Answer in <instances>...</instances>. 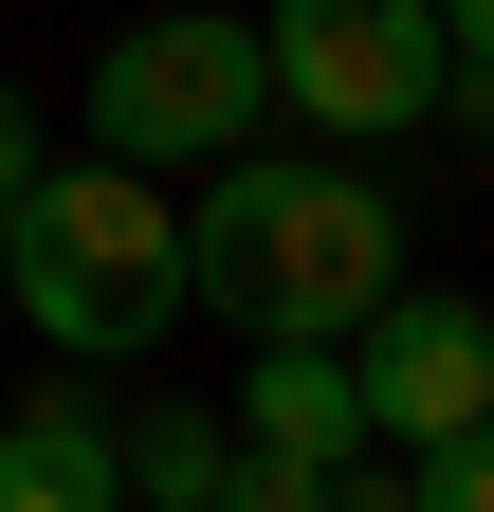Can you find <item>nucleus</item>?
I'll list each match as a JSON object with an SVG mask.
<instances>
[{"mask_svg":"<svg viewBox=\"0 0 494 512\" xmlns=\"http://www.w3.org/2000/svg\"><path fill=\"white\" fill-rule=\"evenodd\" d=\"M183 293L220 311L238 348H330L403 293V202L366 165H257L238 147L202 202H183Z\"/></svg>","mask_w":494,"mask_h":512,"instance_id":"obj_1","label":"nucleus"},{"mask_svg":"<svg viewBox=\"0 0 494 512\" xmlns=\"http://www.w3.org/2000/svg\"><path fill=\"white\" fill-rule=\"evenodd\" d=\"M0 293L37 311V348H74V366H110V348H165L183 311V202L147 165H55V183H19V220H0Z\"/></svg>","mask_w":494,"mask_h":512,"instance_id":"obj_2","label":"nucleus"},{"mask_svg":"<svg viewBox=\"0 0 494 512\" xmlns=\"http://www.w3.org/2000/svg\"><path fill=\"white\" fill-rule=\"evenodd\" d=\"M257 55H275V110L312 147H403L458 92V19L440 0H257Z\"/></svg>","mask_w":494,"mask_h":512,"instance_id":"obj_3","label":"nucleus"},{"mask_svg":"<svg viewBox=\"0 0 494 512\" xmlns=\"http://www.w3.org/2000/svg\"><path fill=\"white\" fill-rule=\"evenodd\" d=\"M275 110V55L257 19H129L92 55V147L110 165H238Z\"/></svg>","mask_w":494,"mask_h":512,"instance_id":"obj_4","label":"nucleus"},{"mask_svg":"<svg viewBox=\"0 0 494 512\" xmlns=\"http://www.w3.org/2000/svg\"><path fill=\"white\" fill-rule=\"evenodd\" d=\"M348 384H366V439L421 458V439H458V421L494 403V311H476V293H385V311L348 330Z\"/></svg>","mask_w":494,"mask_h":512,"instance_id":"obj_5","label":"nucleus"},{"mask_svg":"<svg viewBox=\"0 0 494 512\" xmlns=\"http://www.w3.org/2000/svg\"><path fill=\"white\" fill-rule=\"evenodd\" d=\"M0 512H129V421L19 403V421H0Z\"/></svg>","mask_w":494,"mask_h":512,"instance_id":"obj_6","label":"nucleus"},{"mask_svg":"<svg viewBox=\"0 0 494 512\" xmlns=\"http://www.w3.org/2000/svg\"><path fill=\"white\" fill-rule=\"evenodd\" d=\"M238 439H275V458H366V384H348V330L330 348H257V384H238Z\"/></svg>","mask_w":494,"mask_h":512,"instance_id":"obj_7","label":"nucleus"},{"mask_svg":"<svg viewBox=\"0 0 494 512\" xmlns=\"http://www.w3.org/2000/svg\"><path fill=\"white\" fill-rule=\"evenodd\" d=\"M220 476H238V421H202V403H147V421H129V494L220 512Z\"/></svg>","mask_w":494,"mask_h":512,"instance_id":"obj_8","label":"nucleus"},{"mask_svg":"<svg viewBox=\"0 0 494 512\" xmlns=\"http://www.w3.org/2000/svg\"><path fill=\"white\" fill-rule=\"evenodd\" d=\"M403 512H494V403H476L458 439H421V458H403Z\"/></svg>","mask_w":494,"mask_h":512,"instance_id":"obj_9","label":"nucleus"},{"mask_svg":"<svg viewBox=\"0 0 494 512\" xmlns=\"http://www.w3.org/2000/svg\"><path fill=\"white\" fill-rule=\"evenodd\" d=\"M220 512H330V458H275V439H238V476H220Z\"/></svg>","mask_w":494,"mask_h":512,"instance_id":"obj_10","label":"nucleus"},{"mask_svg":"<svg viewBox=\"0 0 494 512\" xmlns=\"http://www.w3.org/2000/svg\"><path fill=\"white\" fill-rule=\"evenodd\" d=\"M458 128H476V147H494V55H458V92H440Z\"/></svg>","mask_w":494,"mask_h":512,"instance_id":"obj_11","label":"nucleus"},{"mask_svg":"<svg viewBox=\"0 0 494 512\" xmlns=\"http://www.w3.org/2000/svg\"><path fill=\"white\" fill-rule=\"evenodd\" d=\"M330 512H403V476H330Z\"/></svg>","mask_w":494,"mask_h":512,"instance_id":"obj_12","label":"nucleus"},{"mask_svg":"<svg viewBox=\"0 0 494 512\" xmlns=\"http://www.w3.org/2000/svg\"><path fill=\"white\" fill-rule=\"evenodd\" d=\"M440 19H458V55H494V0H440Z\"/></svg>","mask_w":494,"mask_h":512,"instance_id":"obj_13","label":"nucleus"},{"mask_svg":"<svg viewBox=\"0 0 494 512\" xmlns=\"http://www.w3.org/2000/svg\"><path fill=\"white\" fill-rule=\"evenodd\" d=\"M129 512H165V494H129Z\"/></svg>","mask_w":494,"mask_h":512,"instance_id":"obj_14","label":"nucleus"}]
</instances>
